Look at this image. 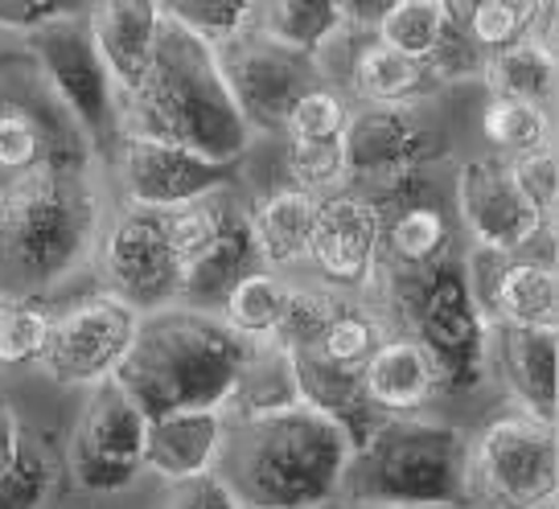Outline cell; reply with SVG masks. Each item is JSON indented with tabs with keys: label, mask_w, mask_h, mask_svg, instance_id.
Wrapping results in <instances>:
<instances>
[{
	"label": "cell",
	"mask_w": 559,
	"mask_h": 509,
	"mask_svg": "<svg viewBox=\"0 0 559 509\" xmlns=\"http://www.w3.org/2000/svg\"><path fill=\"white\" fill-rule=\"evenodd\" d=\"M104 230L91 160L50 165L0 190V296L41 300L79 276Z\"/></svg>",
	"instance_id": "obj_1"
},
{
	"label": "cell",
	"mask_w": 559,
	"mask_h": 509,
	"mask_svg": "<svg viewBox=\"0 0 559 509\" xmlns=\"http://www.w3.org/2000/svg\"><path fill=\"white\" fill-rule=\"evenodd\" d=\"M346 432L300 403L280 415L227 423L214 473L243 509H330L349 469Z\"/></svg>",
	"instance_id": "obj_2"
},
{
	"label": "cell",
	"mask_w": 559,
	"mask_h": 509,
	"mask_svg": "<svg viewBox=\"0 0 559 509\" xmlns=\"http://www.w3.org/2000/svg\"><path fill=\"white\" fill-rule=\"evenodd\" d=\"M120 132H140L190 148L198 157L239 165L255 132L230 95L210 41L165 21L153 71L136 95L120 99Z\"/></svg>",
	"instance_id": "obj_3"
},
{
	"label": "cell",
	"mask_w": 559,
	"mask_h": 509,
	"mask_svg": "<svg viewBox=\"0 0 559 509\" xmlns=\"http://www.w3.org/2000/svg\"><path fill=\"white\" fill-rule=\"evenodd\" d=\"M247 353L251 341L235 334L218 313L169 304L160 313L140 316L132 350L116 369V383L132 395L144 420L181 407L223 411Z\"/></svg>",
	"instance_id": "obj_4"
},
{
	"label": "cell",
	"mask_w": 559,
	"mask_h": 509,
	"mask_svg": "<svg viewBox=\"0 0 559 509\" xmlns=\"http://www.w3.org/2000/svg\"><path fill=\"white\" fill-rule=\"evenodd\" d=\"M469 436L449 420L395 415L354 448L342 497L358 509H465Z\"/></svg>",
	"instance_id": "obj_5"
},
{
	"label": "cell",
	"mask_w": 559,
	"mask_h": 509,
	"mask_svg": "<svg viewBox=\"0 0 559 509\" xmlns=\"http://www.w3.org/2000/svg\"><path fill=\"white\" fill-rule=\"evenodd\" d=\"M386 296L395 300L412 337L437 362L444 395H465L486 378L489 320L456 255L419 271L386 276Z\"/></svg>",
	"instance_id": "obj_6"
},
{
	"label": "cell",
	"mask_w": 559,
	"mask_h": 509,
	"mask_svg": "<svg viewBox=\"0 0 559 509\" xmlns=\"http://www.w3.org/2000/svg\"><path fill=\"white\" fill-rule=\"evenodd\" d=\"M469 506L481 509H556L559 448L556 423L510 407L477 427L465 457Z\"/></svg>",
	"instance_id": "obj_7"
},
{
	"label": "cell",
	"mask_w": 559,
	"mask_h": 509,
	"mask_svg": "<svg viewBox=\"0 0 559 509\" xmlns=\"http://www.w3.org/2000/svg\"><path fill=\"white\" fill-rule=\"evenodd\" d=\"M25 50L41 87L83 132L91 153H116L120 141V90L95 50L83 17H62L25 34Z\"/></svg>",
	"instance_id": "obj_8"
},
{
	"label": "cell",
	"mask_w": 559,
	"mask_h": 509,
	"mask_svg": "<svg viewBox=\"0 0 559 509\" xmlns=\"http://www.w3.org/2000/svg\"><path fill=\"white\" fill-rule=\"evenodd\" d=\"M144 411L107 378L87 390V403L70 427L67 469L83 493H123L144 476Z\"/></svg>",
	"instance_id": "obj_9"
},
{
	"label": "cell",
	"mask_w": 559,
	"mask_h": 509,
	"mask_svg": "<svg viewBox=\"0 0 559 509\" xmlns=\"http://www.w3.org/2000/svg\"><path fill=\"white\" fill-rule=\"evenodd\" d=\"M140 313H132L123 300L95 292L74 300L62 313H50L46 346L37 353V366L46 378L70 390H91L116 378L120 362L132 350Z\"/></svg>",
	"instance_id": "obj_10"
},
{
	"label": "cell",
	"mask_w": 559,
	"mask_h": 509,
	"mask_svg": "<svg viewBox=\"0 0 559 509\" xmlns=\"http://www.w3.org/2000/svg\"><path fill=\"white\" fill-rule=\"evenodd\" d=\"M95 267L107 296L123 300L132 313H160L181 296V264L165 239L157 210L123 206L95 243Z\"/></svg>",
	"instance_id": "obj_11"
},
{
	"label": "cell",
	"mask_w": 559,
	"mask_h": 509,
	"mask_svg": "<svg viewBox=\"0 0 559 509\" xmlns=\"http://www.w3.org/2000/svg\"><path fill=\"white\" fill-rule=\"evenodd\" d=\"M218 66L251 132H280L300 95L325 83L313 53H300L267 37L255 25L243 37L218 46Z\"/></svg>",
	"instance_id": "obj_12"
},
{
	"label": "cell",
	"mask_w": 559,
	"mask_h": 509,
	"mask_svg": "<svg viewBox=\"0 0 559 509\" xmlns=\"http://www.w3.org/2000/svg\"><path fill=\"white\" fill-rule=\"evenodd\" d=\"M346 185L367 197H386L424 181V169L437 157V136L419 120L412 104L362 107L349 111L346 136Z\"/></svg>",
	"instance_id": "obj_13"
},
{
	"label": "cell",
	"mask_w": 559,
	"mask_h": 509,
	"mask_svg": "<svg viewBox=\"0 0 559 509\" xmlns=\"http://www.w3.org/2000/svg\"><path fill=\"white\" fill-rule=\"evenodd\" d=\"M116 169H120L128 206H140V210H177L239 185V165L198 157L181 144L140 136V132H120Z\"/></svg>",
	"instance_id": "obj_14"
},
{
	"label": "cell",
	"mask_w": 559,
	"mask_h": 509,
	"mask_svg": "<svg viewBox=\"0 0 559 509\" xmlns=\"http://www.w3.org/2000/svg\"><path fill=\"white\" fill-rule=\"evenodd\" d=\"M379 234L383 214L358 190L317 197V227L309 243V264L321 288L330 292H367L379 280Z\"/></svg>",
	"instance_id": "obj_15"
},
{
	"label": "cell",
	"mask_w": 559,
	"mask_h": 509,
	"mask_svg": "<svg viewBox=\"0 0 559 509\" xmlns=\"http://www.w3.org/2000/svg\"><path fill=\"white\" fill-rule=\"evenodd\" d=\"M456 218L473 246H489L502 255H526L539 243V234H551V227L523 202L507 173V160L486 153L456 165L453 177Z\"/></svg>",
	"instance_id": "obj_16"
},
{
	"label": "cell",
	"mask_w": 559,
	"mask_h": 509,
	"mask_svg": "<svg viewBox=\"0 0 559 509\" xmlns=\"http://www.w3.org/2000/svg\"><path fill=\"white\" fill-rule=\"evenodd\" d=\"M87 153L83 132L53 104L41 78L37 87L0 90V190L50 165H79Z\"/></svg>",
	"instance_id": "obj_17"
},
{
	"label": "cell",
	"mask_w": 559,
	"mask_h": 509,
	"mask_svg": "<svg viewBox=\"0 0 559 509\" xmlns=\"http://www.w3.org/2000/svg\"><path fill=\"white\" fill-rule=\"evenodd\" d=\"M486 369L502 378L519 411L556 423L559 411V329L489 325Z\"/></svg>",
	"instance_id": "obj_18"
},
{
	"label": "cell",
	"mask_w": 559,
	"mask_h": 509,
	"mask_svg": "<svg viewBox=\"0 0 559 509\" xmlns=\"http://www.w3.org/2000/svg\"><path fill=\"white\" fill-rule=\"evenodd\" d=\"M83 21H87V34L104 66L111 71L120 99L136 95L140 83L153 71L160 29L169 21L165 4L160 0H91Z\"/></svg>",
	"instance_id": "obj_19"
},
{
	"label": "cell",
	"mask_w": 559,
	"mask_h": 509,
	"mask_svg": "<svg viewBox=\"0 0 559 509\" xmlns=\"http://www.w3.org/2000/svg\"><path fill=\"white\" fill-rule=\"evenodd\" d=\"M383 214V234H379V276H400L419 271L453 251V222L440 210V202L424 194V181L403 185L386 197H370Z\"/></svg>",
	"instance_id": "obj_20"
},
{
	"label": "cell",
	"mask_w": 559,
	"mask_h": 509,
	"mask_svg": "<svg viewBox=\"0 0 559 509\" xmlns=\"http://www.w3.org/2000/svg\"><path fill=\"white\" fill-rule=\"evenodd\" d=\"M227 415L218 407H181L160 411L144 423V473L174 481L214 473V460L223 452Z\"/></svg>",
	"instance_id": "obj_21"
},
{
	"label": "cell",
	"mask_w": 559,
	"mask_h": 509,
	"mask_svg": "<svg viewBox=\"0 0 559 509\" xmlns=\"http://www.w3.org/2000/svg\"><path fill=\"white\" fill-rule=\"evenodd\" d=\"M263 259L255 251V239H251V218H247V206H239L235 197L223 202V227L214 234V243L186 267L181 276V296L177 304L186 308H198V313H218L227 296L235 292V283L260 271Z\"/></svg>",
	"instance_id": "obj_22"
},
{
	"label": "cell",
	"mask_w": 559,
	"mask_h": 509,
	"mask_svg": "<svg viewBox=\"0 0 559 509\" xmlns=\"http://www.w3.org/2000/svg\"><path fill=\"white\" fill-rule=\"evenodd\" d=\"M362 390L383 420L424 415L444 395L437 362L412 334H391L374 350V357L362 369Z\"/></svg>",
	"instance_id": "obj_23"
},
{
	"label": "cell",
	"mask_w": 559,
	"mask_h": 509,
	"mask_svg": "<svg viewBox=\"0 0 559 509\" xmlns=\"http://www.w3.org/2000/svg\"><path fill=\"white\" fill-rule=\"evenodd\" d=\"M293 353V374H297L300 403L325 415L330 423H337L346 432L349 448H362L374 427L383 423V415L370 407L367 390H362V374L358 369H342L325 362L313 350H288Z\"/></svg>",
	"instance_id": "obj_24"
},
{
	"label": "cell",
	"mask_w": 559,
	"mask_h": 509,
	"mask_svg": "<svg viewBox=\"0 0 559 509\" xmlns=\"http://www.w3.org/2000/svg\"><path fill=\"white\" fill-rule=\"evenodd\" d=\"M251 239L267 271L288 276L293 267L309 264V243L317 227V197L293 185H280L267 197H260L251 210Z\"/></svg>",
	"instance_id": "obj_25"
},
{
	"label": "cell",
	"mask_w": 559,
	"mask_h": 509,
	"mask_svg": "<svg viewBox=\"0 0 559 509\" xmlns=\"http://www.w3.org/2000/svg\"><path fill=\"white\" fill-rule=\"evenodd\" d=\"M489 325L519 329H556L559 320V280L556 264H539L526 255H510L481 304Z\"/></svg>",
	"instance_id": "obj_26"
},
{
	"label": "cell",
	"mask_w": 559,
	"mask_h": 509,
	"mask_svg": "<svg viewBox=\"0 0 559 509\" xmlns=\"http://www.w3.org/2000/svg\"><path fill=\"white\" fill-rule=\"evenodd\" d=\"M300 407L297 374H293V353L276 346V341H251L239 383L223 403L227 423L263 420V415H280Z\"/></svg>",
	"instance_id": "obj_27"
},
{
	"label": "cell",
	"mask_w": 559,
	"mask_h": 509,
	"mask_svg": "<svg viewBox=\"0 0 559 509\" xmlns=\"http://www.w3.org/2000/svg\"><path fill=\"white\" fill-rule=\"evenodd\" d=\"M432 78L412 58L391 50L374 34L358 37V50L349 53V90L362 107H400L412 104Z\"/></svg>",
	"instance_id": "obj_28"
},
{
	"label": "cell",
	"mask_w": 559,
	"mask_h": 509,
	"mask_svg": "<svg viewBox=\"0 0 559 509\" xmlns=\"http://www.w3.org/2000/svg\"><path fill=\"white\" fill-rule=\"evenodd\" d=\"M386 337H391V329H386L383 316L374 313V308H367L362 300L337 292L317 341L313 346H300V350H313V353H321L325 362H333V366L358 369V374H362Z\"/></svg>",
	"instance_id": "obj_29"
},
{
	"label": "cell",
	"mask_w": 559,
	"mask_h": 509,
	"mask_svg": "<svg viewBox=\"0 0 559 509\" xmlns=\"http://www.w3.org/2000/svg\"><path fill=\"white\" fill-rule=\"evenodd\" d=\"M481 78L489 87V99H514V104L551 111V99H556V53L535 46V41H519L510 50L489 53L481 62Z\"/></svg>",
	"instance_id": "obj_30"
},
{
	"label": "cell",
	"mask_w": 559,
	"mask_h": 509,
	"mask_svg": "<svg viewBox=\"0 0 559 509\" xmlns=\"http://www.w3.org/2000/svg\"><path fill=\"white\" fill-rule=\"evenodd\" d=\"M260 21L267 37L313 58H321L337 37L349 34L342 0H263Z\"/></svg>",
	"instance_id": "obj_31"
},
{
	"label": "cell",
	"mask_w": 559,
	"mask_h": 509,
	"mask_svg": "<svg viewBox=\"0 0 559 509\" xmlns=\"http://www.w3.org/2000/svg\"><path fill=\"white\" fill-rule=\"evenodd\" d=\"M288 296H293V280L260 267L235 283V292L218 308V316L247 341H276L280 320L288 313Z\"/></svg>",
	"instance_id": "obj_32"
},
{
	"label": "cell",
	"mask_w": 559,
	"mask_h": 509,
	"mask_svg": "<svg viewBox=\"0 0 559 509\" xmlns=\"http://www.w3.org/2000/svg\"><path fill=\"white\" fill-rule=\"evenodd\" d=\"M160 4H165V17L210 41L214 50L255 29L263 9V0H160Z\"/></svg>",
	"instance_id": "obj_33"
},
{
	"label": "cell",
	"mask_w": 559,
	"mask_h": 509,
	"mask_svg": "<svg viewBox=\"0 0 559 509\" xmlns=\"http://www.w3.org/2000/svg\"><path fill=\"white\" fill-rule=\"evenodd\" d=\"M486 141L493 144V157H519L551 141V111L547 107L514 104V99H489L481 111Z\"/></svg>",
	"instance_id": "obj_34"
},
{
	"label": "cell",
	"mask_w": 559,
	"mask_h": 509,
	"mask_svg": "<svg viewBox=\"0 0 559 509\" xmlns=\"http://www.w3.org/2000/svg\"><path fill=\"white\" fill-rule=\"evenodd\" d=\"M58 485V464L50 448L25 436L17 460L0 473V509H46Z\"/></svg>",
	"instance_id": "obj_35"
},
{
	"label": "cell",
	"mask_w": 559,
	"mask_h": 509,
	"mask_svg": "<svg viewBox=\"0 0 559 509\" xmlns=\"http://www.w3.org/2000/svg\"><path fill=\"white\" fill-rule=\"evenodd\" d=\"M288 185L313 197L346 190V148L342 141H288L284 148Z\"/></svg>",
	"instance_id": "obj_36"
},
{
	"label": "cell",
	"mask_w": 559,
	"mask_h": 509,
	"mask_svg": "<svg viewBox=\"0 0 559 509\" xmlns=\"http://www.w3.org/2000/svg\"><path fill=\"white\" fill-rule=\"evenodd\" d=\"M46 329H50V313L37 300L0 296V369L37 366Z\"/></svg>",
	"instance_id": "obj_37"
},
{
	"label": "cell",
	"mask_w": 559,
	"mask_h": 509,
	"mask_svg": "<svg viewBox=\"0 0 559 509\" xmlns=\"http://www.w3.org/2000/svg\"><path fill=\"white\" fill-rule=\"evenodd\" d=\"M223 202H227V197L214 194V197H202V202H190V206H177V210H157L160 227H165V239L174 246L181 271L214 243V234L223 227Z\"/></svg>",
	"instance_id": "obj_38"
},
{
	"label": "cell",
	"mask_w": 559,
	"mask_h": 509,
	"mask_svg": "<svg viewBox=\"0 0 559 509\" xmlns=\"http://www.w3.org/2000/svg\"><path fill=\"white\" fill-rule=\"evenodd\" d=\"M507 160V173L514 181V190L523 194V202L539 214L547 227H556V202H559V165H556V144H543L519 157Z\"/></svg>",
	"instance_id": "obj_39"
},
{
	"label": "cell",
	"mask_w": 559,
	"mask_h": 509,
	"mask_svg": "<svg viewBox=\"0 0 559 509\" xmlns=\"http://www.w3.org/2000/svg\"><path fill=\"white\" fill-rule=\"evenodd\" d=\"M346 123H349L346 99L321 83L309 95H300L280 132H284V141H342L346 136Z\"/></svg>",
	"instance_id": "obj_40"
},
{
	"label": "cell",
	"mask_w": 559,
	"mask_h": 509,
	"mask_svg": "<svg viewBox=\"0 0 559 509\" xmlns=\"http://www.w3.org/2000/svg\"><path fill=\"white\" fill-rule=\"evenodd\" d=\"M160 509H243L239 497L227 489V481L218 473H202L190 481H174Z\"/></svg>",
	"instance_id": "obj_41"
},
{
	"label": "cell",
	"mask_w": 559,
	"mask_h": 509,
	"mask_svg": "<svg viewBox=\"0 0 559 509\" xmlns=\"http://www.w3.org/2000/svg\"><path fill=\"white\" fill-rule=\"evenodd\" d=\"M83 0H0V34H29L37 25L79 17Z\"/></svg>",
	"instance_id": "obj_42"
},
{
	"label": "cell",
	"mask_w": 559,
	"mask_h": 509,
	"mask_svg": "<svg viewBox=\"0 0 559 509\" xmlns=\"http://www.w3.org/2000/svg\"><path fill=\"white\" fill-rule=\"evenodd\" d=\"M395 0H342V13H346V29L349 34H374V25L383 21V13Z\"/></svg>",
	"instance_id": "obj_43"
},
{
	"label": "cell",
	"mask_w": 559,
	"mask_h": 509,
	"mask_svg": "<svg viewBox=\"0 0 559 509\" xmlns=\"http://www.w3.org/2000/svg\"><path fill=\"white\" fill-rule=\"evenodd\" d=\"M21 444H25V432H21L17 411L0 399V473H4V469L17 460Z\"/></svg>",
	"instance_id": "obj_44"
},
{
	"label": "cell",
	"mask_w": 559,
	"mask_h": 509,
	"mask_svg": "<svg viewBox=\"0 0 559 509\" xmlns=\"http://www.w3.org/2000/svg\"><path fill=\"white\" fill-rule=\"evenodd\" d=\"M444 4H449V13H453V21L461 25V21L469 17V13L477 9V4H481V0H444Z\"/></svg>",
	"instance_id": "obj_45"
},
{
	"label": "cell",
	"mask_w": 559,
	"mask_h": 509,
	"mask_svg": "<svg viewBox=\"0 0 559 509\" xmlns=\"http://www.w3.org/2000/svg\"><path fill=\"white\" fill-rule=\"evenodd\" d=\"M0 37H4V34H0Z\"/></svg>",
	"instance_id": "obj_46"
}]
</instances>
